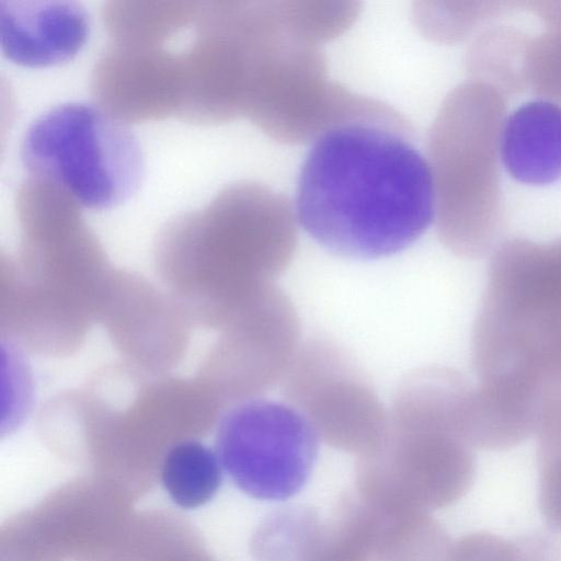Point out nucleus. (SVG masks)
Returning a JSON list of instances; mask_svg holds the SVG:
<instances>
[{
  "mask_svg": "<svg viewBox=\"0 0 561 561\" xmlns=\"http://www.w3.org/2000/svg\"><path fill=\"white\" fill-rule=\"evenodd\" d=\"M295 205L318 244L357 260L403 251L436 216L431 167L410 125L363 96L314 139L299 171Z\"/></svg>",
  "mask_w": 561,
  "mask_h": 561,
  "instance_id": "obj_1",
  "label": "nucleus"
},
{
  "mask_svg": "<svg viewBox=\"0 0 561 561\" xmlns=\"http://www.w3.org/2000/svg\"><path fill=\"white\" fill-rule=\"evenodd\" d=\"M477 432L489 449L536 433L543 397L561 387V239L496 248L472 333Z\"/></svg>",
  "mask_w": 561,
  "mask_h": 561,
  "instance_id": "obj_2",
  "label": "nucleus"
},
{
  "mask_svg": "<svg viewBox=\"0 0 561 561\" xmlns=\"http://www.w3.org/2000/svg\"><path fill=\"white\" fill-rule=\"evenodd\" d=\"M470 391L463 376L448 367H424L407 376L383 435L358 457L357 494L378 507L425 512L460 500L476 473Z\"/></svg>",
  "mask_w": 561,
  "mask_h": 561,
  "instance_id": "obj_3",
  "label": "nucleus"
},
{
  "mask_svg": "<svg viewBox=\"0 0 561 561\" xmlns=\"http://www.w3.org/2000/svg\"><path fill=\"white\" fill-rule=\"evenodd\" d=\"M297 245L294 209L287 198L259 183L222 188L207 205L181 214L162 229L164 264L206 271L215 321L230 324L290 264Z\"/></svg>",
  "mask_w": 561,
  "mask_h": 561,
  "instance_id": "obj_4",
  "label": "nucleus"
},
{
  "mask_svg": "<svg viewBox=\"0 0 561 561\" xmlns=\"http://www.w3.org/2000/svg\"><path fill=\"white\" fill-rule=\"evenodd\" d=\"M506 95L469 80L454 89L433 124L428 156L440 241L462 257H479L504 222L500 142Z\"/></svg>",
  "mask_w": 561,
  "mask_h": 561,
  "instance_id": "obj_5",
  "label": "nucleus"
},
{
  "mask_svg": "<svg viewBox=\"0 0 561 561\" xmlns=\"http://www.w3.org/2000/svg\"><path fill=\"white\" fill-rule=\"evenodd\" d=\"M31 178L51 183L79 206L102 210L138 188L144 158L134 134L99 106L66 103L27 128L20 150Z\"/></svg>",
  "mask_w": 561,
  "mask_h": 561,
  "instance_id": "obj_6",
  "label": "nucleus"
},
{
  "mask_svg": "<svg viewBox=\"0 0 561 561\" xmlns=\"http://www.w3.org/2000/svg\"><path fill=\"white\" fill-rule=\"evenodd\" d=\"M318 434L291 404L254 398L220 420L216 450L221 467L245 494L288 499L308 481L318 456Z\"/></svg>",
  "mask_w": 561,
  "mask_h": 561,
  "instance_id": "obj_7",
  "label": "nucleus"
},
{
  "mask_svg": "<svg viewBox=\"0 0 561 561\" xmlns=\"http://www.w3.org/2000/svg\"><path fill=\"white\" fill-rule=\"evenodd\" d=\"M280 383L288 403L335 449L360 457L386 431L388 411L369 378L331 340L316 337L304 343Z\"/></svg>",
  "mask_w": 561,
  "mask_h": 561,
  "instance_id": "obj_8",
  "label": "nucleus"
},
{
  "mask_svg": "<svg viewBox=\"0 0 561 561\" xmlns=\"http://www.w3.org/2000/svg\"><path fill=\"white\" fill-rule=\"evenodd\" d=\"M253 37L251 1H202L181 54L183 98L179 118L225 123L243 115Z\"/></svg>",
  "mask_w": 561,
  "mask_h": 561,
  "instance_id": "obj_9",
  "label": "nucleus"
},
{
  "mask_svg": "<svg viewBox=\"0 0 561 561\" xmlns=\"http://www.w3.org/2000/svg\"><path fill=\"white\" fill-rule=\"evenodd\" d=\"M228 329L218 354L220 386L240 402L260 398L283 380L301 346L297 310L274 285Z\"/></svg>",
  "mask_w": 561,
  "mask_h": 561,
  "instance_id": "obj_10",
  "label": "nucleus"
},
{
  "mask_svg": "<svg viewBox=\"0 0 561 561\" xmlns=\"http://www.w3.org/2000/svg\"><path fill=\"white\" fill-rule=\"evenodd\" d=\"M90 92L95 105L124 124L179 117L183 95L181 54L163 44L112 43L92 69Z\"/></svg>",
  "mask_w": 561,
  "mask_h": 561,
  "instance_id": "obj_11",
  "label": "nucleus"
},
{
  "mask_svg": "<svg viewBox=\"0 0 561 561\" xmlns=\"http://www.w3.org/2000/svg\"><path fill=\"white\" fill-rule=\"evenodd\" d=\"M89 16L67 0H0V39L4 56L31 68L71 60L84 46Z\"/></svg>",
  "mask_w": 561,
  "mask_h": 561,
  "instance_id": "obj_12",
  "label": "nucleus"
},
{
  "mask_svg": "<svg viewBox=\"0 0 561 561\" xmlns=\"http://www.w3.org/2000/svg\"><path fill=\"white\" fill-rule=\"evenodd\" d=\"M500 154L517 181L545 185L561 176V104L537 99L505 117Z\"/></svg>",
  "mask_w": 561,
  "mask_h": 561,
  "instance_id": "obj_13",
  "label": "nucleus"
},
{
  "mask_svg": "<svg viewBox=\"0 0 561 561\" xmlns=\"http://www.w3.org/2000/svg\"><path fill=\"white\" fill-rule=\"evenodd\" d=\"M202 1H108L102 20L113 44L161 45L188 27Z\"/></svg>",
  "mask_w": 561,
  "mask_h": 561,
  "instance_id": "obj_14",
  "label": "nucleus"
},
{
  "mask_svg": "<svg viewBox=\"0 0 561 561\" xmlns=\"http://www.w3.org/2000/svg\"><path fill=\"white\" fill-rule=\"evenodd\" d=\"M371 506L377 516L374 561H448L453 541L428 512Z\"/></svg>",
  "mask_w": 561,
  "mask_h": 561,
  "instance_id": "obj_15",
  "label": "nucleus"
},
{
  "mask_svg": "<svg viewBox=\"0 0 561 561\" xmlns=\"http://www.w3.org/2000/svg\"><path fill=\"white\" fill-rule=\"evenodd\" d=\"M530 37L505 25L479 34L468 50L471 80L499 89L506 96L527 89L526 55Z\"/></svg>",
  "mask_w": 561,
  "mask_h": 561,
  "instance_id": "obj_16",
  "label": "nucleus"
},
{
  "mask_svg": "<svg viewBox=\"0 0 561 561\" xmlns=\"http://www.w3.org/2000/svg\"><path fill=\"white\" fill-rule=\"evenodd\" d=\"M221 480L217 453L199 440H181L163 458L162 485L172 502L181 508H197L209 502L220 488Z\"/></svg>",
  "mask_w": 561,
  "mask_h": 561,
  "instance_id": "obj_17",
  "label": "nucleus"
},
{
  "mask_svg": "<svg viewBox=\"0 0 561 561\" xmlns=\"http://www.w3.org/2000/svg\"><path fill=\"white\" fill-rule=\"evenodd\" d=\"M376 531L375 508L358 494L346 495L323 522L307 561H374Z\"/></svg>",
  "mask_w": 561,
  "mask_h": 561,
  "instance_id": "obj_18",
  "label": "nucleus"
},
{
  "mask_svg": "<svg viewBox=\"0 0 561 561\" xmlns=\"http://www.w3.org/2000/svg\"><path fill=\"white\" fill-rule=\"evenodd\" d=\"M323 522L306 506H287L266 517L254 533L251 550L259 561H307Z\"/></svg>",
  "mask_w": 561,
  "mask_h": 561,
  "instance_id": "obj_19",
  "label": "nucleus"
},
{
  "mask_svg": "<svg viewBox=\"0 0 561 561\" xmlns=\"http://www.w3.org/2000/svg\"><path fill=\"white\" fill-rule=\"evenodd\" d=\"M536 434L539 508L546 523L561 533V387L543 397Z\"/></svg>",
  "mask_w": 561,
  "mask_h": 561,
  "instance_id": "obj_20",
  "label": "nucleus"
},
{
  "mask_svg": "<svg viewBox=\"0 0 561 561\" xmlns=\"http://www.w3.org/2000/svg\"><path fill=\"white\" fill-rule=\"evenodd\" d=\"M527 5L545 25V32L529 41L527 88L561 104V1H534Z\"/></svg>",
  "mask_w": 561,
  "mask_h": 561,
  "instance_id": "obj_21",
  "label": "nucleus"
},
{
  "mask_svg": "<svg viewBox=\"0 0 561 561\" xmlns=\"http://www.w3.org/2000/svg\"><path fill=\"white\" fill-rule=\"evenodd\" d=\"M448 561H561V542L542 533L506 539L477 531L453 541Z\"/></svg>",
  "mask_w": 561,
  "mask_h": 561,
  "instance_id": "obj_22",
  "label": "nucleus"
},
{
  "mask_svg": "<svg viewBox=\"0 0 561 561\" xmlns=\"http://www.w3.org/2000/svg\"><path fill=\"white\" fill-rule=\"evenodd\" d=\"M443 8L427 11L424 30L443 42H457L467 37L485 22L514 10L516 3L501 1H473L442 3Z\"/></svg>",
  "mask_w": 561,
  "mask_h": 561,
  "instance_id": "obj_23",
  "label": "nucleus"
}]
</instances>
